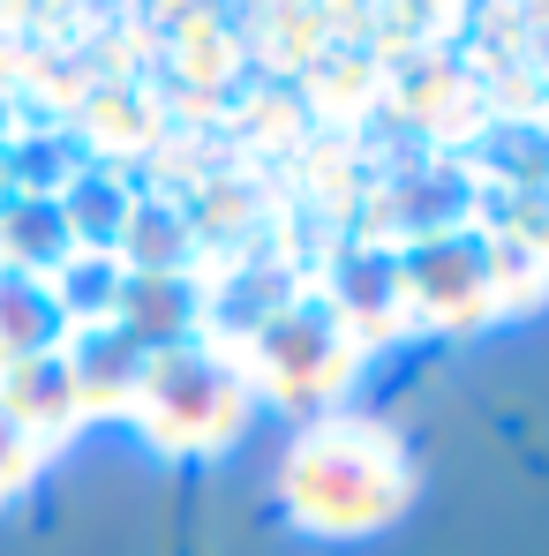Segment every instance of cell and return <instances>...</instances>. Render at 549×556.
Listing matches in <instances>:
<instances>
[{
	"label": "cell",
	"mask_w": 549,
	"mask_h": 556,
	"mask_svg": "<svg viewBox=\"0 0 549 556\" xmlns=\"http://www.w3.org/2000/svg\"><path fill=\"white\" fill-rule=\"evenodd\" d=\"M30 473H38V437H30V429H23V421L0 406V504H8V496H15Z\"/></svg>",
	"instance_id": "8"
},
{
	"label": "cell",
	"mask_w": 549,
	"mask_h": 556,
	"mask_svg": "<svg viewBox=\"0 0 549 556\" xmlns=\"http://www.w3.org/2000/svg\"><path fill=\"white\" fill-rule=\"evenodd\" d=\"M399 286L422 316L437 324H474L489 301H497V264L482 256V241L466 233H445V241H422L399 256Z\"/></svg>",
	"instance_id": "4"
},
{
	"label": "cell",
	"mask_w": 549,
	"mask_h": 556,
	"mask_svg": "<svg viewBox=\"0 0 549 556\" xmlns=\"http://www.w3.org/2000/svg\"><path fill=\"white\" fill-rule=\"evenodd\" d=\"M144 369H151V354H144L121 324H91V331L68 346V376H76L84 414H98V406H136Z\"/></svg>",
	"instance_id": "5"
},
{
	"label": "cell",
	"mask_w": 549,
	"mask_h": 556,
	"mask_svg": "<svg viewBox=\"0 0 549 556\" xmlns=\"http://www.w3.org/2000/svg\"><path fill=\"white\" fill-rule=\"evenodd\" d=\"M278 504L301 534L324 542H362L376 527H391L414 504V459L407 444L369 421V414H324L294 437V452L278 466Z\"/></svg>",
	"instance_id": "1"
},
{
	"label": "cell",
	"mask_w": 549,
	"mask_h": 556,
	"mask_svg": "<svg viewBox=\"0 0 549 556\" xmlns=\"http://www.w3.org/2000/svg\"><path fill=\"white\" fill-rule=\"evenodd\" d=\"M61 293H46L38 278H0V376L38 354H61Z\"/></svg>",
	"instance_id": "7"
},
{
	"label": "cell",
	"mask_w": 549,
	"mask_h": 556,
	"mask_svg": "<svg viewBox=\"0 0 549 556\" xmlns=\"http://www.w3.org/2000/svg\"><path fill=\"white\" fill-rule=\"evenodd\" d=\"M249 414H257V383L241 369V354L234 346H203V339L151 354L144 391H136L144 437L159 452H174V459H211V452L241 444Z\"/></svg>",
	"instance_id": "2"
},
{
	"label": "cell",
	"mask_w": 549,
	"mask_h": 556,
	"mask_svg": "<svg viewBox=\"0 0 549 556\" xmlns=\"http://www.w3.org/2000/svg\"><path fill=\"white\" fill-rule=\"evenodd\" d=\"M0 406L46 444V437H61L68 421H84V399H76V376H68V354H38V362H23V369L0 376Z\"/></svg>",
	"instance_id": "6"
},
{
	"label": "cell",
	"mask_w": 549,
	"mask_h": 556,
	"mask_svg": "<svg viewBox=\"0 0 549 556\" xmlns=\"http://www.w3.org/2000/svg\"><path fill=\"white\" fill-rule=\"evenodd\" d=\"M241 369L257 383V399H278V406H332L347 383H354V362H362V331L339 316L332 293H294L286 308H272L249 339H234Z\"/></svg>",
	"instance_id": "3"
}]
</instances>
